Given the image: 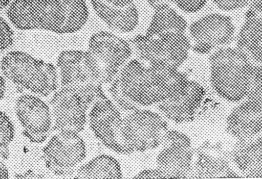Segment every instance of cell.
<instances>
[{"label":"cell","instance_id":"6da1fadb","mask_svg":"<svg viewBox=\"0 0 262 179\" xmlns=\"http://www.w3.org/2000/svg\"><path fill=\"white\" fill-rule=\"evenodd\" d=\"M189 79L186 74L164 64L130 59L109 84L141 107L157 105L183 92Z\"/></svg>","mask_w":262,"mask_h":179},{"label":"cell","instance_id":"7a4b0ae2","mask_svg":"<svg viewBox=\"0 0 262 179\" xmlns=\"http://www.w3.org/2000/svg\"><path fill=\"white\" fill-rule=\"evenodd\" d=\"M5 10L10 23L19 30L58 34L77 32L89 17L85 0H12Z\"/></svg>","mask_w":262,"mask_h":179},{"label":"cell","instance_id":"3957f363","mask_svg":"<svg viewBox=\"0 0 262 179\" xmlns=\"http://www.w3.org/2000/svg\"><path fill=\"white\" fill-rule=\"evenodd\" d=\"M210 79L215 92L231 102L244 99L249 90L254 65L238 47H221L210 55Z\"/></svg>","mask_w":262,"mask_h":179},{"label":"cell","instance_id":"277c9868","mask_svg":"<svg viewBox=\"0 0 262 179\" xmlns=\"http://www.w3.org/2000/svg\"><path fill=\"white\" fill-rule=\"evenodd\" d=\"M1 68L4 77L35 94L48 96L58 89L57 68L26 52L14 50L5 54Z\"/></svg>","mask_w":262,"mask_h":179},{"label":"cell","instance_id":"5b68a950","mask_svg":"<svg viewBox=\"0 0 262 179\" xmlns=\"http://www.w3.org/2000/svg\"><path fill=\"white\" fill-rule=\"evenodd\" d=\"M129 42L137 58L147 63L164 64L178 69L187 59L191 42L185 33L169 32L150 36L145 34Z\"/></svg>","mask_w":262,"mask_h":179},{"label":"cell","instance_id":"8992f818","mask_svg":"<svg viewBox=\"0 0 262 179\" xmlns=\"http://www.w3.org/2000/svg\"><path fill=\"white\" fill-rule=\"evenodd\" d=\"M164 118L155 111L141 108L125 114L121 134L127 148L132 153L142 152L162 145L169 130Z\"/></svg>","mask_w":262,"mask_h":179},{"label":"cell","instance_id":"52a82bcc","mask_svg":"<svg viewBox=\"0 0 262 179\" xmlns=\"http://www.w3.org/2000/svg\"><path fill=\"white\" fill-rule=\"evenodd\" d=\"M87 50L97 61L104 85H109L114 80L133 54L129 41L103 30L91 36Z\"/></svg>","mask_w":262,"mask_h":179},{"label":"cell","instance_id":"ba28073f","mask_svg":"<svg viewBox=\"0 0 262 179\" xmlns=\"http://www.w3.org/2000/svg\"><path fill=\"white\" fill-rule=\"evenodd\" d=\"M50 104L54 127L57 133L78 134L84 128L86 112L92 104L81 91L60 86L53 93Z\"/></svg>","mask_w":262,"mask_h":179},{"label":"cell","instance_id":"9c48e42d","mask_svg":"<svg viewBox=\"0 0 262 179\" xmlns=\"http://www.w3.org/2000/svg\"><path fill=\"white\" fill-rule=\"evenodd\" d=\"M156 159L164 178H190L194 157L190 139L184 133L168 130Z\"/></svg>","mask_w":262,"mask_h":179},{"label":"cell","instance_id":"30bf717a","mask_svg":"<svg viewBox=\"0 0 262 179\" xmlns=\"http://www.w3.org/2000/svg\"><path fill=\"white\" fill-rule=\"evenodd\" d=\"M122 118L120 110L106 96L93 105L89 114L90 125L97 138L114 151L127 155L132 153L122 139Z\"/></svg>","mask_w":262,"mask_h":179},{"label":"cell","instance_id":"8fae6325","mask_svg":"<svg viewBox=\"0 0 262 179\" xmlns=\"http://www.w3.org/2000/svg\"><path fill=\"white\" fill-rule=\"evenodd\" d=\"M57 67L61 86L104 85L97 61L88 50L61 52L57 58Z\"/></svg>","mask_w":262,"mask_h":179},{"label":"cell","instance_id":"7c38bea8","mask_svg":"<svg viewBox=\"0 0 262 179\" xmlns=\"http://www.w3.org/2000/svg\"><path fill=\"white\" fill-rule=\"evenodd\" d=\"M85 154L84 142L78 134H74L57 133L42 149L46 166L59 176L73 173Z\"/></svg>","mask_w":262,"mask_h":179},{"label":"cell","instance_id":"4fadbf2b","mask_svg":"<svg viewBox=\"0 0 262 179\" xmlns=\"http://www.w3.org/2000/svg\"><path fill=\"white\" fill-rule=\"evenodd\" d=\"M188 31L192 41L191 49L198 54H205L230 43L235 28L228 16L211 13L193 21Z\"/></svg>","mask_w":262,"mask_h":179},{"label":"cell","instance_id":"5bb4252c","mask_svg":"<svg viewBox=\"0 0 262 179\" xmlns=\"http://www.w3.org/2000/svg\"><path fill=\"white\" fill-rule=\"evenodd\" d=\"M15 111L25 135L31 141L40 143L47 138L52 116L49 107L41 99L34 95L23 94L16 100Z\"/></svg>","mask_w":262,"mask_h":179},{"label":"cell","instance_id":"9a60e30c","mask_svg":"<svg viewBox=\"0 0 262 179\" xmlns=\"http://www.w3.org/2000/svg\"><path fill=\"white\" fill-rule=\"evenodd\" d=\"M205 91L198 82L189 80L185 90L170 99L156 106L161 115L177 123L190 121L194 117L204 100Z\"/></svg>","mask_w":262,"mask_h":179},{"label":"cell","instance_id":"2e32d148","mask_svg":"<svg viewBox=\"0 0 262 179\" xmlns=\"http://www.w3.org/2000/svg\"><path fill=\"white\" fill-rule=\"evenodd\" d=\"M226 127L238 140L255 137L262 131V106L245 99L227 117Z\"/></svg>","mask_w":262,"mask_h":179},{"label":"cell","instance_id":"e0dca14e","mask_svg":"<svg viewBox=\"0 0 262 179\" xmlns=\"http://www.w3.org/2000/svg\"><path fill=\"white\" fill-rule=\"evenodd\" d=\"M89 1L97 16L112 30L127 33L134 31L137 27L139 15L134 3L124 7H119L102 0Z\"/></svg>","mask_w":262,"mask_h":179},{"label":"cell","instance_id":"ac0fdd59","mask_svg":"<svg viewBox=\"0 0 262 179\" xmlns=\"http://www.w3.org/2000/svg\"><path fill=\"white\" fill-rule=\"evenodd\" d=\"M237 47L252 60L262 62V14L250 8L237 38Z\"/></svg>","mask_w":262,"mask_h":179},{"label":"cell","instance_id":"d6986e66","mask_svg":"<svg viewBox=\"0 0 262 179\" xmlns=\"http://www.w3.org/2000/svg\"><path fill=\"white\" fill-rule=\"evenodd\" d=\"M239 140L233 152V161L244 174L262 177V136Z\"/></svg>","mask_w":262,"mask_h":179},{"label":"cell","instance_id":"ffe728a7","mask_svg":"<svg viewBox=\"0 0 262 179\" xmlns=\"http://www.w3.org/2000/svg\"><path fill=\"white\" fill-rule=\"evenodd\" d=\"M152 16L145 34L157 36L169 32L185 33V19L168 4L161 2L153 6Z\"/></svg>","mask_w":262,"mask_h":179},{"label":"cell","instance_id":"44dd1931","mask_svg":"<svg viewBox=\"0 0 262 179\" xmlns=\"http://www.w3.org/2000/svg\"><path fill=\"white\" fill-rule=\"evenodd\" d=\"M76 178H122L119 163L113 157L101 155L78 169L74 176Z\"/></svg>","mask_w":262,"mask_h":179},{"label":"cell","instance_id":"7402d4cb","mask_svg":"<svg viewBox=\"0 0 262 179\" xmlns=\"http://www.w3.org/2000/svg\"><path fill=\"white\" fill-rule=\"evenodd\" d=\"M0 122L1 157L6 160L9 155V145L14 136V129L8 116L2 111L1 112Z\"/></svg>","mask_w":262,"mask_h":179},{"label":"cell","instance_id":"603a6c76","mask_svg":"<svg viewBox=\"0 0 262 179\" xmlns=\"http://www.w3.org/2000/svg\"><path fill=\"white\" fill-rule=\"evenodd\" d=\"M244 99L262 106V62L254 66L250 86Z\"/></svg>","mask_w":262,"mask_h":179},{"label":"cell","instance_id":"cb8c5ba5","mask_svg":"<svg viewBox=\"0 0 262 179\" xmlns=\"http://www.w3.org/2000/svg\"><path fill=\"white\" fill-rule=\"evenodd\" d=\"M1 52L9 48L14 41V33L9 22L2 16L1 17Z\"/></svg>","mask_w":262,"mask_h":179},{"label":"cell","instance_id":"d4e9b609","mask_svg":"<svg viewBox=\"0 0 262 179\" xmlns=\"http://www.w3.org/2000/svg\"><path fill=\"white\" fill-rule=\"evenodd\" d=\"M185 12L193 13L201 10L206 4L207 0H169Z\"/></svg>","mask_w":262,"mask_h":179},{"label":"cell","instance_id":"484cf974","mask_svg":"<svg viewBox=\"0 0 262 179\" xmlns=\"http://www.w3.org/2000/svg\"><path fill=\"white\" fill-rule=\"evenodd\" d=\"M221 10L233 11L241 8L249 3V0H213Z\"/></svg>","mask_w":262,"mask_h":179},{"label":"cell","instance_id":"4316f807","mask_svg":"<svg viewBox=\"0 0 262 179\" xmlns=\"http://www.w3.org/2000/svg\"><path fill=\"white\" fill-rule=\"evenodd\" d=\"M134 178H164L162 174L157 168L148 169L138 173Z\"/></svg>","mask_w":262,"mask_h":179},{"label":"cell","instance_id":"83f0119b","mask_svg":"<svg viewBox=\"0 0 262 179\" xmlns=\"http://www.w3.org/2000/svg\"><path fill=\"white\" fill-rule=\"evenodd\" d=\"M104 2L111 5L119 7H124L134 3V0H102Z\"/></svg>","mask_w":262,"mask_h":179},{"label":"cell","instance_id":"f1b7e54d","mask_svg":"<svg viewBox=\"0 0 262 179\" xmlns=\"http://www.w3.org/2000/svg\"><path fill=\"white\" fill-rule=\"evenodd\" d=\"M251 8L262 13V0H249Z\"/></svg>","mask_w":262,"mask_h":179},{"label":"cell","instance_id":"f546056e","mask_svg":"<svg viewBox=\"0 0 262 179\" xmlns=\"http://www.w3.org/2000/svg\"><path fill=\"white\" fill-rule=\"evenodd\" d=\"M1 167V179L8 178V169L6 165L1 161L0 163Z\"/></svg>","mask_w":262,"mask_h":179},{"label":"cell","instance_id":"4dcf8cb0","mask_svg":"<svg viewBox=\"0 0 262 179\" xmlns=\"http://www.w3.org/2000/svg\"><path fill=\"white\" fill-rule=\"evenodd\" d=\"M1 98L2 99L4 96L6 90V84L5 78L2 75L1 76Z\"/></svg>","mask_w":262,"mask_h":179},{"label":"cell","instance_id":"1f68e13d","mask_svg":"<svg viewBox=\"0 0 262 179\" xmlns=\"http://www.w3.org/2000/svg\"><path fill=\"white\" fill-rule=\"evenodd\" d=\"M12 0H1V10L6 9L11 3Z\"/></svg>","mask_w":262,"mask_h":179},{"label":"cell","instance_id":"d6a6232c","mask_svg":"<svg viewBox=\"0 0 262 179\" xmlns=\"http://www.w3.org/2000/svg\"><path fill=\"white\" fill-rule=\"evenodd\" d=\"M151 5L152 6H154L155 5L159 4L161 2H163V0H143Z\"/></svg>","mask_w":262,"mask_h":179}]
</instances>
